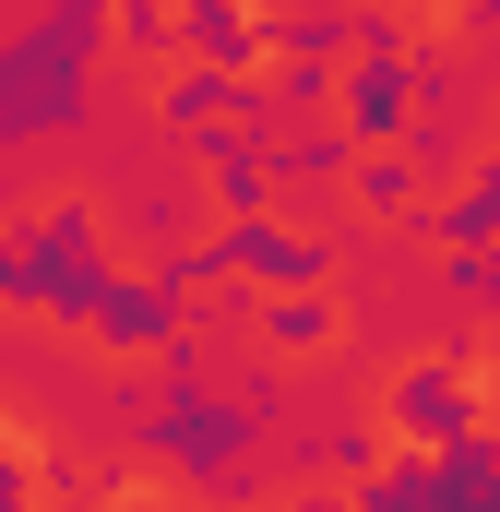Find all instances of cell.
I'll return each mask as SVG.
<instances>
[{
	"mask_svg": "<svg viewBox=\"0 0 500 512\" xmlns=\"http://www.w3.org/2000/svg\"><path fill=\"white\" fill-rule=\"evenodd\" d=\"M370 215H381V191L346 155H262L239 179V239H274V251H298V262H334Z\"/></svg>",
	"mask_w": 500,
	"mask_h": 512,
	"instance_id": "cell-1",
	"label": "cell"
},
{
	"mask_svg": "<svg viewBox=\"0 0 500 512\" xmlns=\"http://www.w3.org/2000/svg\"><path fill=\"white\" fill-rule=\"evenodd\" d=\"M215 84H227L239 108H274V96H298V84H310V48H298V36H274V24H250V48L215 60Z\"/></svg>",
	"mask_w": 500,
	"mask_h": 512,
	"instance_id": "cell-2",
	"label": "cell"
},
{
	"mask_svg": "<svg viewBox=\"0 0 500 512\" xmlns=\"http://www.w3.org/2000/svg\"><path fill=\"white\" fill-rule=\"evenodd\" d=\"M477 48H489V60H500V12H489V24H477Z\"/></svg>",
	"mask_w": 500,
	"mask_h": 512,
	"instance_id": "cell-3",
	"label": "cell"
}]
</instances>
